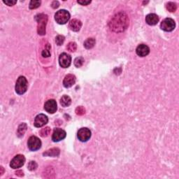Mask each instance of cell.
<instances>
[{"instance_id":"6da1fadb","label":"cell","mask_w":179,"mask_h":179,"mask_svg":"<svg viewBox=\"0 0 179 179\" xmlns=\"http://www.w3.org/2000/svg\"><path fill=\"white\" fill-rule=\"evenodd\" d=\"M128 15L124 12H119L111 18L109 23V27L115 33L123 32L129 26Z\"/></svg>"},{"instance_id":"7a4b0ae2","label":"cell","mask_w":179,"mask_h":179,"mask_svg":"<svg viewBox=\"0 0 179 179\" xmlns=\"http://www.w3.org/2000/svg\"><path fill=\"white\" fill-rule=\"evenodd\" d=\"M35 20H37V32L39 35L46 34V26L48 22V15L44 13H39L35 16Z\"/></svg>"},{"instance_id":"3957f363","label":"cell","mask_w":179,"mask_h":179,"mask_svg":"<svg viewBox=\"0 0 179 179\" xmlns=\"http://www.w3.org/2000/svg\"><path fill=\"white\" fill-rule=\"evenodd\" d=\"M27 87H28V83L25 76H20L18 78L16 84H15V92L18 94H23L26 92Z\"/></svg>"},{"instance_id":"277c9868","label":"cell","mask_w":179,"mask_h":179,"mask_svg":"<svg viewBox=\"0 0 179 179\" xmlns=\"http://www.w3.org/2000/svg\"><path fill=\"white\" fill-rule=\"evenodd\" d=\"M70 18V14L66 10L62 9L58 11L55 15V20L58 24L64 25Z\"/></svg>"},{"instance_id":"5b68a950","label":"cell","mask_w":179,"mask_h":179,"mask_svg":"<svg viewBox=\"0 0 179 179\" xmlns=\"http://www.w3.org/2000/svg\"><path fill=\"white\" fill-rule=\"evenodd\" d=\"M27 146L29 149L31 151H38L41 147V141L38 137L35 136H31L27 141Z\"/></svg>"},{"instance_id":"8992f818","label":"cell","mask_w":179,"mask_h":179,"mask_svg":"<svg viewBox=\"0 0 179 179\" xmlns=\"http://www.w3.org/2000/svg\"><path fill=\"white\" fill-rule=\"evenodd\" d=\"M25 162V158L23 155H17L13 157V160L11 161L10 167L12 169L16 170L20 167H23Z\"/></svg>"},{"instance_id":"52a82bcc","label":"cell","mask_w":179,"mask_h":179,"mask_svg":"<svg viewBox=\"0 0 179 179\" xmlns=\"http://www.w3.org/2000/svg\"><path fill=\"white\" fill-rule=\"evenodd\" d=\"M176 27V23L174 20L172 18H165L162 22L161 23L160 27L162 30L165 31H172L175 29Z\"/></svg>"},{"instance_id":"ba28073f","label":"cell","mask_w":179,"mask_h":179,"mask_svg":"<svg viewBox=\"0 0 179 179\" xmlns=\"http://www.w3.org/2000/svg\"><path fill=\"white\" fill-rule=\"evenodd\" d=\"M78 138L82 142H86L88 141L91 137V131L89 129L86 128V127H83L80 128L78 131Z\"/></svg>"},{"instance_id":"9c48e42d","label":"cell","mask_w":179,"mask_h":179,"mask_svg":"<svg viewBox=\"0 0 179 179\" xmlns=\"http://www.w3.org/2000/svg\"><path fill=\"white\" fill-rule=\"evenodd\" d=\"M72 62V57L69 55L63 53L59 57V64L62 68H68Z\"/></svg>"},{"instance_id":"30bf717a","label":"cell","mask_w":179,"mask_h":179,"mask_svg":"<svg viewBox=\"0 0 179 179\" xmlns=\"http://www.w3.org/2000/svg\"><path fill=\"white\" fill-rule=\"evenodd\" d=\"M66 132L60 128H56L54 129L52 135V140L54 142H58L63 140L66 137Z\"/></svg>"},{"instance_id":"8fae6325","label":"cell","mask_w":179,"mask_h":179,"mask_svg":"<svg viewBox=\"0 0 179 179\" xmlns=\"http://www.w3.org/2000/svg\"><path fill=\"white\" fill-rule=\"evenodd\" d=\"M44 109L49 113H56L58 107H57L56 101L54 99H49L44 104Z\"/></svg>"},{"instance_id":"7c38bea8","label":"cell","mask_w":179,"mask_h":179,"mask_svg":"<svg viewBox=\"0 0 179 179\" xmlns=\"http://www.w3.org/2000/svg\"><path fill=\"white\" fill-rule=\"evenodd\" d=\"M48 117L44 114L37 115L34 119V126L37 127H41L48 123Z\"/></svg>"},{"instance_id":"4fadbf2b","label":"cell","mask_w":179,"mask_h":179,"mask_svg":"<svg viewBox=\"0 0 179 179\" xmlns=\"http://www.w3.org/2000/svg\"><path fill=\"white\" fill-rule=\"evenodd\" d=\"M137 54L140 57H145L147 56L150 53V48L148 46L145 44H140L137 46L136 49Z\"/></svg>"},{"instance_id":"5bb4252c","label":"cell","mask_w":179,"mask_h":179,"mask_svg":"<svg viewBox=\"0 0 179 179\" xmlns=\"http://www.w3.org/2000/svg\"><path fill=\"white\" fill-rule=\"evenodd\" d=\"M76 77L72 74H68L64 78L63 80V85L65 88H70L75 84Z\"/></svg>"},{"instance_id":"9a60e30c","label":"cell","mask_w":179,"mask_h":179,"mask_svg":"<svg viewBox=\"0 0 179 179\" xmlns=\"http://www.w3.org/2000/svg\"><path fill=\"white\" fill-rule=\"evenodd\" d=\"M82 26V23L80 22V20L78 19H73L70 21L69 25V27L71 30L74 31H78L81 28Z\"/></svg>"},{"instance_id":"2e32d148","label":"cell","mask_w":179,"mask_h":179,"mask_svg":"<svg viewBox=\"0 0 179 179\" xmlns=\"http://www.w3.org/2000/svg\"><path fill=\"white\" fill-rule=\"evenodd\" d=\"M145 22L149 25H155L159 22V18L155 13H150L145 17Z\"/></svg>"},{"instance_id":"e0dca14e","label":"cell","mask_w":179,"mask_h":179,"mask_svg":"<svg viewBox=\"0 0 179 179\" xmlns=\"http://www.w3.org/2000/svg\"><path fill=\"white\" fill-rule=\"evenodd\" d=\"M60 149H58V148H54L46 151V152L43 153V155L48 157H58L60 155Z\"/></svg>"},{"instance_id":"ac0fdd59","label":"cell","mask_w":179,"mask_h":179,"mask_svg":"<svg viewBox=\"0 0 179 179\" xmlns=\"http://www.w3.org/2000/svg\"><path fill=\"white\" fill-rule=\"evenodd\" d=\"M72 104V99L67 95L62 96L60 99V104L63 107H67Z\"/></svg>"},{"instance_id":"d6986e66","label":"cell","mask_w":179,"mask_h":179,"mask_svg":"<svg viewBox=\"0 0 179 179\" xmlns=\"http://www.w3.org/2000/svg\"><path fill=\"white\" fill-rule=\"evenodd\" d=\"M95 43V39L93 38H89L85 41V42H84V46H85L86 49H91L94 46Z\"/></svg>"},{"instance_id":"ffe728a7","label":"cell","mask_w":179,"mask_h":179,"mask_svg":"<svg viewBox=\"0 0 179 179\" xmlns=\"http://www.w3.org/2000/svg\"><path fill=\"white\" fill-rule=\"evenodd\" d=\"M27 126L26 123H22L19 125L18 129V132H17V135L19 137H22L25 132L27 130Z\"/></svg>"},{"instance_id":"44dd1931","label":"cell","mask_w":179,"mask_h":179,"mask_svg":"<svg viewBox=\"0 0 179 179\" xmlns=\"http://www.w3.org/2000/svg\"><path fill=\"white\" fill-rule=\"evenodd\" d=\"M50 44H46V46H45V48L42 50L41 55L44 58H48L50 56Z\"/></svg>"},{"instance_id":"7402d4cb","label":"cell","mask_w":179,"mask_h":179,"mask_svg":"<svg viewBox=\"0 0 179 179\" xmlns=\"http://www.w3.org/2000/svg\"><path fill=\"white\" fill-rule=\"evenodd\" d=\"M166 8L170 12H175L177 9V6L174 2H169L166 4Z\"/></svg>"},{"instance_id":"603a6c76","label":"cell","mask_w":179,"mask_h":179,"mask_svg":"<svg viewBox=\"0 0 179 179\" xmlns=\"http://www.w3.org/2000/svg\"><path fill=\"white\" fill-rule=\"evenodd\" d=\"M50 128L48 127H45L44 129H41V131L39 132V134H40V136L42 137H46L50 134Z\"/></svg>"},{"instance_id":"cb8c5ba5","label":"cell","mask_w":179,"mask_h":179,"mask_svg":"<svg viewBox=\"0 0 179 179\" xmlns=\"http://www.w3.org/2000/svg\"><path fill=\"white\" fill-rule=\"evenodd\" d=\"M66 49H67L69 52H75L76 49H77V45H76L75 42H70L69 43L67 46H66Z\"/></svg>"},{"instance_id":"d4e9b609","label":"cell","mask_w":179,"mask_h":179,"mask_svg":"<svg viewBox=\"0 0 179 179\" xmlns=\"http://www.w3.org/2000/svg\"><path fill=\"white\" fill-rule=\"evenodd\" d=\"M41 1H35V0H32L29 3V9H35L40 7Z\"/></svg>"},{"instance_id":"484cf974","label":"cell","mask_w":179,"mask_h":179,"mask_svg":"<svg viewBox=\"0 0 179 179\" xmlns=\"http://www.w3.org/2000/svg\"><path fill=\"white\" fill-rule=\"evenodd\" d=\"M84 63V59L81 58V57H79V58H76L74 60V65H75L76 67H80Z\"/></svg>"},{"instance_id":"4316f807","label":"cell","mask_w":179,"mask_h":179,"mask_svg":"<svg viewBox=\"0 0 179 179\" xmlns=\"http://www.w3.org/2000/svg\"><path fill=\"white\" fill-rule=\"evenodd\" d=\"M64 39H65V38H64V36H62V35H58V36L56 38V42L57 45L61 46V45L64 43Z\"/></svg>"},{"instance_id":"83f0119b","label":"cell","mask_w":179,"mask_h":179,"mask_svg":"<svg viewBox=\"0 0 179 179\" xmlns=\"http://www.w3.org/2000/svg\"><path fill=\"white\" fill-rule=\"evenodd\" d=\"M76 113L78 115H83L85 113V109L83 107H78L76 109Z\"/></svg>"},{"instance_id":"f1b7e54d","label":"cell","mask_w":179,"mask_h":179,"mask_svg":"<svg viewBox=\"0 0 179 179\" xmlns=\"http://www.w3.org/2000/svg\"><path fill=\"white\" fill-rule=\"evenodd\" d=\"M27 167H28L29 170L34 171L36 170L37 168V164L36 163V162H34V161H31V162L28 164Z\"/></svg>"},{"instance_id":"f546056e","label":"cell","mask_w":179,"mask_h":179,"mask_svg":"<svg viewBox=\"0 0 179 179\" xmlns=\"http://www.w3.org/2000/svg\"><path fill=\"white\" fill-rule=\"evenodd\" d=\"M3 2L5 4L9 6V7H11V6L15 5V4L17 3V1H13V0H7V1L4 0Z\"/></svg>"},{"instance_id":"4dcf8cb0","label":"cell","mask_w":179,"mask_h":179,"mask_svg":"<svg viewBox=\"0 0 179 179\" xmlns=\"http://www.w3.org/2000/svg\"><path fill=\"white\" fill-rule=\"evenodd\" d=\"M59 6H60V4H59L58 1H54L52 3V4H51V7L53 8V9H57V8L59 7Z\"/></svg>"},{"instance_id":"1f68e13d","label":"cell","mask_w":179,"mask_h":179,"mask_svg":"<svg viewBox=\"0 0 179 179\" xmlns=\"http://www.w3.org/2000/svg\"><path fill=\"white\" fill-rule=\"evenodd\" d=\"M77 2L81 5H88L91 3V1H78Z\"/></svg>"},{"instance_id":"d6a6232c","label":"cell","mask_w":179,"mask_h":179,"mask_svg":"<svg viewBox=\"0 0 179 179\" xmlns=\"http://www.w3.org/2000/svg\"><path fill=\"white\" fill-rule=\"evenodd\" d=\"M15 174H16L17 176H23V172H22V171H17V172H15Z\"/></svg>"},{"instance_id":"836d02e7","label":"cell","mask_w":179,"mask_h":179,"mask_svg":"<svg viewBox=\"0 0 179 179\" xmlns=\"http://www.w3.org/2000/svg\"><path fill=\"white\" fill-rule=\"evenodd\" d=\"M0 169H1V175H2L3 173H4V168H3L2 167H1V168H0Z\"/></svg>"}]
</instances>
